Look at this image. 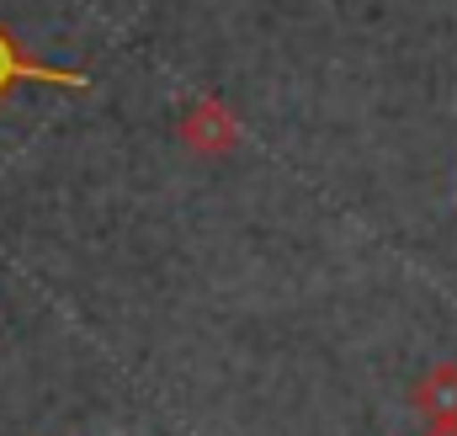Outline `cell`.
I'll return each mask as SVG.
<instances>
[{
    "label": "cell",
    "mask_w": 457,
    "mask_h": 436,
    "mask_svg": "<svg viewBox=\"0 0 457 436\" xmlns=\"http://www.w3.org/2000/svg\"><path fill=\"white\" fill-rule=\"evenodd\" d=\"M181 144L197 149V155H228L239 144V122H234V112L219 96H208V102L187 107V117H181Z\"/></svg>",
    "instance_id": "6da1fadb"
},
{
    "label": "cell",
    "mask_w": 457,
    "mask_h": 436,
    "mask_svg": "<svg viewBox=\"0 0 457 436\" xmlns=\"http://www.w3.org/2000/svg\"><path fill=\"white\" fill-rule=\"evenodd\" d=\"M16 80H43V86H64V91H86V86H91L80 70H59V64L32 59V54H27V48H16V43H11V32L0 27V102H5V91H11Z\"/></svg>",
    "instance_id": "7a4b0ae2"
},
{
    "label": "cell",
    "mask_w": 457,
    "mask_h": 436,
    "mask_svg": "<svg viewBox=\"0 0 457 436\" xmlns=\"http://www.w3.org/2000/svg\"><path fill=\"white\" fill-rule=\"evenodd\" d=\"M410 405L426 415V426H447L457 421V362H436L415 378L410 389Z\"/></svg>",
    "instance_id": "3957f363"
},
{
    "label": "cell",
    "mask_w": 457,
    "mask_h": 436,
    "mask_svg": "<svg viewBox=\"0 0 457 436\" xmlns=\"http://www.w3.org/2000/svg\"><path fill=\"white\" fill-rule=\"evenodd\" d=\"M426 436H457V421H447V426H426Z\"/></svg>",
    "instance_id": "277c9868"
}]
</instances>
